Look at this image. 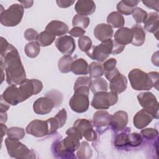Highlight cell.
I'll return each instance as SVG.
<instances>
[{
    "label": "cell",
    "mask_w": 159,
    "mask_h": 159,
    "mask_svg": "<svg viewBox=\"0 0 159 159\" xmlns=\"http://www.w3.org/2000/svg\"><path fill=\"white\" fill-rule=\"evenodd\" d=\"M10 104H9L7 102H6L1 97V102H0V112H6L7 111L10 107Z\"/></svg>",
    "instance_id": "cell-50"
},
{
    "label": "cell",
    "mask_w": 159,
    "mask_h": 159,
    "mask_svg": "<svg viewBox=\"0 0 159 159\" xmlns=\"http://www.w3.org/2000/svg\"><path fill=\"white\" fill-rule=\"evenodd\" d=\"M137 99L143 109L148 111L153 118L158 119V102L154 94L150 92L140 93L137 95Z\"/></svg>",
    "instance_id": "cell-10"
},
{
    "label": "cell",
    "mask_w": 159,
    "mask_h": 159,
    "mask_svg": "<svg viewBox=\"0 0 159 159\" xmlns=\"http://www.w3.org/2000/svg\"><path fill=\"white\" fill-rule=\"evenodd\" d=\"M132 31V40L131 43L136 47L142 46L145 40V32L143 28L139 24H135L131 28Z\"/></svg>",
    "instance_id": "cell-26"
},
{
    "label": "cell",
    "mask_w": 159,
    "mask_h": 159,
    "mask_svg": "<svg viewBox=\"0 0 159 159\" xmlns=\"http://www.w3.org/2000/svg\"><path fill=\"white\" fill-rule=\"evenodd\" d=\"M55 46L65 55H71L76 48L75 40L68 35H64L58 38L55 42Z\"/></svg>",
    "instance_id": "cell-14"
},
{
    "label": "cell",
    "mask_w": 159,
    "mask_h": 159,
    "mask_svg": "<svg viewBox=\"0 0 159 159\" xmlns=\"http://www.w3.org/2000/svg\"><path fill=\"white\" fill-rule=\"evenodd\" d=\"M91 89L94 94L99 92L107 91L108 89V84L102 78H96L92 81Z\"/></svg>",
    "instance_id": "cell-32"
},
{
    "label": "cell",
    "mask_w": 159,
    "mask_h": 159,
    "mask_svg": "<svg viewBox=\"0 0 159 159\" xmlns=\"http://www.w3.org/2000/svg\"><path fill=\"white\" fill-rule=\"evenodd\" d=\"M132 88L136 91H147L153 87L158 89V73L152 71L147 73L140 69L132 70L129 75Z\"/></svg>",
    "instance_id": "cell-2"
},
{
    "label": "cell",
    "mask_w": 159,
    "mask_h": 159,
    "mask_svg": "<svg viewBox=\"0 0 159 159\" xmlns=\"http://www.w3.org/2000/svg\"><path fill=\"white\" fill-rule=\"evenodd\" d=\"M75 9L78 14L86 16L94 12L96 4L91 0H80L76 2Z\"/></svg>",
    "instance_id": "cell-19"
},
{
    "label": "cell",
    "mask_w": 159,
    "mask_h": 159,
    "mask_svg": "<svg viewBox=\"0 0 159 159\" xmlns=\"http://www.w3.org/2000/svg\"><path fill=\"white\" fill-rule=\"evenodd\" d=\"M92 84V80L91 77L89 76H80L77 78L76 81L74 84V89L81 87V86H86L89 88H91Z\"/></svg>",
    "instance_id": "cell-41"
},
{
    "label": "cell",
    "mask_w": 159,
    "mask_h": 159,
    "mask_svg": "<svg viewBox=\"0 0 159 159\" xmlns=\"http://www.w3.org/2000/svg\"><path fill=\"white\" fill-rule=\"evenodd\" d=\"M142 2L148 8L153 9L156 10L157 12H158V1H142Z\"/></svg>",
    "instance_id": "cell-48"
},
{
    "label": "cell",
    "mask_w": 159,
    "mask_h": 159,
    "mask_svg": "<svg viewBox=\"0 0 159 159\" xmlns=\"http://www.w3.org/2000/svg\"><path fill=\"white\" fill-rule=\"evenodd\" d=\"M56 2L58 7L61 8H66L71 5H73L75 2V1H67V0H57Z\"/></svg>",
    "instance_id": "cell-49"
},
{
    "label": "cell",
    "mask_w": 159,
    "mask_h": 159,
    "mask_svg": "<svg viewBox=\"0 0 159 159\" xmlns=\"http://www.w3.org/2000/svg\"><path fill=\"white\" fill-rule=\"evenodd\" d=\"M116 63L117 60L114 58H111L106 60L102 64L104 73L106 74L114 70L116 68Z\"/></svg>",
    "instance_id": "cell-43"
},
{
    "label": "cell",
    "mask_w": 159,
    "mask_h": 159,
    "mask_svg": "<svg viewBox=\"0 0 159 159\" xmlns=\"http://www.w3.org/2000/svg\"><path fill=\"white\" fill-rule=\"evenodd\" d=\"M142 141L143 139L141 134L137 132L129 134L128 145L132 147H137L142 143Z\"/></svg>",
    "instance_id": "cell-40"
},
{
    "label": "cell",
    "mask_w": 159,
    "mask_h": 159,
    "mask_svg": "<svg viewBox=\"0 0 159 159\" xmlns=\"http://www.w3.org/2000/svg\"><path fill=\"white\" fill-rule=\"evenodd\" d=\"M147 12L142 8L135 7L132 13V17L137 24L143 23L147 16Z\"/></svg>",
    "instance_id": "cell-39"
},
{
    "label": "cell",
    "mask_w": 159,
    "mask_h": 159,
    "mask_svg": "<svg viewBox=\"0 0 159 159\" xmlns=\"http://www.w3.org/2000/svg\"><path fill=\"white\" fill-rule=\"evenodd\" d=\"M88 73L91 78H98L104 75L103 66L99 62L93 61L88 66Z\"/></svg>",
    "instance_id": "cell-33"
},
{
    "label": "cell",
    "mask_w": 159,
    "mask_h": 159,
    "mask_svg": "<svg viewBox=\"0 0 159 159\" xmlns=\"http://www.w3.org/2000/svg\"><path fill=\"white\" fill-rule=\"evenodd\" d=\"M127 123V113L124 111H118L112 116L110 125L114 131L117 132L125 129Z\"/></svg>",
    "instance_id": "cell-15"
},
{
    "label": "cell",
    "mask_w": 159,
    "mask_h": 159,
    "mask_svg": "<svg viewBox=\"0 0 159 159\" xmlns=\"http://www.w3.org/2000/svg\"><path fill=\"white\" fill-rule=\"evenodd\" d=\"M144 29L148 32L153 33L157 39L159 28V17L157 12H150L147 14L144 22Z\"/></svg>",
    "instance_id": "cell-20"
},
{
    "label": "cell",
    "mask_w": 159,
    "mask_h": 159,
    "mask_svg": "<svg viewBox=\"0 0 159 159\" xmlns=\"http://www.w3.org/2000/svg\"><path fill=\"white\" fill-rule=\"evenodd\" d=\"M7 114L6 112H1V123H6L7 121Z\"/></svg>",
    "instance_id": "cell-53"
},
{
    "label": "cell",
    "mask_w": 159,
    "mask_h": 159,
    "mask_svg": "<svg viewBox=\"0 0 159 159\" xmlns=\"http://www.w3.org/2000/svg\"><path fill=\"white\" fill-rule=\"evenodd\" d=\"M7 137L16 140L22 139L25 136V130L23 128L19 127H12L8 129Z\"/></svg>",
    "instance_id": "cell-37"
},
{
    "label": "cell",
    "mask_w": 159,
    "mask_h": 159,
    "mask_svg": "<svg viewBox=\"0 0 159 159\" xmlns=\"http://www.w3.org/2000/svg\"><path fill=\"white\" fill-rule=\"evenodd\" d=\"M24 13V7L22 4H13L6 10L1 11V24L6 27L16 26L21 22Z\"/></svg>",
    "instance_id": "cell-5"
},
{
    "label": "cell",
    "mask_w": 159,
    "mask_h": 159,
    "mask_svg": "<svg viewBox=\"0 0 159 159\" xmlns=\"http://www.w3.org/2000/svg\"><path fill=\"white\" fill-rule=\"evenodd\" d=\"M153 119V116L148 111L143 109L137 112L134 116L133 123L136 128L142 129L149 124Z\"/></svg>",
    "instance_id": "cell-21"
},
{
    "label": "cell",
    "mask_w": 159,
    "mask_h": 159,
    "mask_svg": "<svg viewBox=\"0 0 159 159\" xmlns=\"http://www.w3.org/2000/svg\"><path fill=\"white\" fill-rule=\"evenodd\" d=\"M90 23V19L87 16H81L79 14L75 15L72 20V25L73 27H78L83 29H86Z\"/></svg>",
    "instance_id": "cell-35"
},
{
    "label": "cell",
    "mask_w": 159,
    "mask_h": 159,
    "mask_svg": "<svg viewBox=\"0 0 159 159\" xmlns=\"http://www.w3.org/2000/svg\"><path fill=\"white\" fill-rule=\"evenodd\" d=\"M51 94H46L44 97L38 98L33 104V109L35 113L39 115H45L50 113L52 109L56 106V104L60 103V99L62 100V98H60V94L58 93L55 96L52 95V91L50 92Z\"/></svg>",
    "instance_id": "cell-7"
},
{
    "label": "cell",
    "mask_w": 159,
    "mask_h": 159,
    "mask_svg": "<svg viewBox=\"0 0 159 159\" xmlns=\"http://www.w3.org/2000/svg\"><path fill=\"white\" fill-rule=\"evenodd\" d=\"M54 117L57 120L60 128H61L65 125L66 121V119H67L66 111L65 110V109H62L60 111H59L58 112Z\"/></svg>",
    "instance_id": "cell-44"
},
{
    "label": "cell",
    "mask_w": 159,
    "mask_h": 159,
    "mask_svg": "<svg viewBox=\"0 0 159 159\" xmlns=\"http://www.w3.org/2000/svg\"><path fill=\"white\" fill-rule=\"evenodd\" d=\"M20 3L22 4V6L25 8H29L32 6L34 1H20Z\"/></svg>",
    "instance_id": "cell-51"
},
{
    "label": "cell",
    "mask_w": 159,
    "mask_h": 159,
    "mask_svg": "<svg viewBox=\"0 0 159 159\" xmlns=\"http://www.w3.org/2000/svg\"><path fill=\"white\" fill-rule=\"evenodd\" d=\"M39 34L34 29L29 28L26 29L24 32V37L28 41H33L37 39Z\"/></svg>",
    "instance_id": "cell-45"
},
{
    "label": "cell",
    "mask_w": 159,
    "mask_h": 159,
    "mask_svg": "<svg viewBox=\"0 0 159 159\" xmlns=\"http://www.w3.org/2000/svg\"><path fill=\"white\" fill-rule=\"evenodd\" d=\"M74 94L69 101V106L75 112L83 113L89 108V88L81 86L74 89Z\"/></svg>",
    "instance_id": "cell-4"
},
{
    "label": "cell",
    "mask_w": 159,
    "mask_h": 159,
    "mask_svg": "<svg viewBox=\"0 0 159 159\" xmlns=\"http://www.w3.org/2000/svg\"><path fill=\"white\" fill-rule=\"evenodd\" d=\"M88 64L83 58L75 60L71 65V71L76 75H86L88 73Z\"/></svg>",
    "instance_id": "cell-27"
},
{
    "label": "cell",
    "mask_w": 159,
    "mask_h": 159,
    "mask_svg": "<svg viewBox=\"0 0 159 159\" xmlns=\"http://www.w3.org/2000/svg\"><path fill=\"white\" fill-rule=\"evenodd\" d=\"M78 47L82 52H87L92 47L91 39L88 36H83L80 37L78 41Z\"/></svg>",
    "instance_id": "cell-38"
},
{
    "label": "cell",
    "mask_w": 159,
    "mask_h": 159,
    "mask_svg": "<svg viewBox=\"0 0 159 159\" xmlns=\"http://www.w3.org/2000/svg\"><path fill=\"white\" fill-rule=\"evenodd\" d=\"M94 35L99 41L111 39L113 36V30L109 24L101 23L98 24L94 29Z\"/></svg>",
    "instance_id": "cell-18"
},
{
    "label": "cell",
    "mask_w": 159,
    "mask_h": 159,
    "mask_svg": "<svg viewBox=\"0 0 159 159\" xmlns=\"http://www.w3.org/2000/svg\"><path fill=\"white\" fill-rule=\"evenodd\" d=\"M139 2V1L135 0H122L117 3L116 8L120 14L129 16L132 14L134 8L137 7Z\"/></svg>",
    "instance_id": "cell-25"
},
{
    "label": "cell",
    "mask_w": 159,
    "mask_h": 159,
    "mask_svg": "<svg viewBox=\"0 0 159 159\" xmlns=\"http://www.w3.org/2000/svg\"><path fill=\"white\" fill-rule=\"evenodd\" d=\"M5 144L9 155L15 158L25 159L35 158V154L26 145L19 142V140L7 137L5 139Z\"/></svg>",
    "instance_id": "cell-6"
},
{
    "label": "cell",
    "mask_w": 159,
    "mask_h": 159,
    "mask_svg": "<svg viewBox=\"0 0 159 159\" xmlns=\"http://www.w3.org/2000/svg\"><path fill=\"white\" fill-rule=\"evenodd\" d=\"M112 43H113V46H112V50L111 54H113V55L119 54L124 50L125 47V45H120V44L117 43L114 40H112Z\"/></svg>",
    "instance_id": "cell-47"
},
{
    "label": "cell",
    "mask_w": 159,
    "mask_h": 159,
    "mask_svg": "<svg viewBox=\"0 0 159 159\" xmlns=\"http://www.w3.org/2000/svg\"><path fill=\"white\" fill-rule=\"evenodd\" d=\"M26 132L36 137H43L49 134L48 122L46 120L35 119L32 120L25 129Z\"/></svg>",
    "instance_id": "cell-13"
},
{
    "label": "cell",
    "mask_w": 159,
    "mask_h": 159,
    "mask_svg": "<svg viewBox=\"0 0 159 159\" xmlns=\"http://www.w3.org/2000/svg\"><path fill=\"white\" fill-rule=\"evenodd\" d=\"M1 68L5 70L6 81L10 85H20L26 80V73L17 50L2 37H1Z\"/></svg>",
    "instance_id": "cell-1"
},
{
    "label": "cell",
    "mask_w": 159,
    "mask_h": 159,
    "mask_svg": "<svg viewBox=\"0 0 159 159\" xmlns=\"http://www.w3.org/2000/svg\"><path fill=\"white\" fill-rule=\"evenodd\" d=\"M55 40V36L47 30L40 33L37 37V42L42 47L50 45Z\"/></svg>",
    "instance_id": "cell-30"
},
{
    "label": "cell",
    "mask_w": 159,
    "mask_h": 159,
    "mask_svg": "<svg viewBox=\"0 0 159 159\" xmlns=\"http://www.w3.org/2000/svg\"><path fill=\"white\" fill-rule=\"evenodd\" d=\"M109 88L111 91L120 94L124 92L127 86V80L126 77L120 72L115 75L110 80Z\"/></svg>",
    "instance_id": "cell-17"
},
{
    "label": "cell",
    "mask_w": 159,
    "mask_h": 159,
    "mask_svg": "<svg viewBox=\"0 0 159 159\" xmlns=\"http://www.w3.org/2000/svg\"><path fill=\"white\" fill-rule=\"evenodd\" d=\"M107 22L112 28H121L125 24V20L122 14L117 11H114L108 15Z\"/></svg>",
    "instance_id": "cell-28"
},
{
    "label": "cell",
    "mask_w": 159,
    "mask_h": 159,
    "mask_svg": "<svg viewBox=\"0 0 159 159\" xmlns=\"http://www.w3.org/2000/svg\"><path fill=\"white\" fill-rule=\"evenodd\" d=\"M80 146V139L71 135H67V137L60 142H55L53 151L59 158H75L74 152Z\"/></svg>",
    "instance_id": "cell-3"
},
{
    "label": "cell",
    "mask_w": 159,
    "mask_h": 159,
    "mask_svg": "<svg viewBox=\"0 0 159 159\" xmlns=\"http://www.w3.org/2000/svg\"><path fill=\"white\" fill-rule=\"evenodd\" d=\"M130 129L128 127L125 132H123L116 135L114 140V145L116 147L120 148L128 145V139L129 134V132H130Z\"/></svg>",
    "instance_id": "cell-36"
},
{
    "label": "cell",
    "mask_w": 159,
    "mask_h": 159,
    "mask_svg": "<svg viewBox=\"0 0 159 159\" xmlns=\"http://www.w3.org/2000/svg\"><path fill=\"white\" fill-rule=\"evenodd\" d=\"M43 89L42 81L37 79H26L19 87L21 102L39 93Z\"/></svg>",
    "instance_id": "cell-11"
},
{
    "label": "cell",
    "mask_w": 159,
    "mask_h": 159,
    "mask_svg": "<svg viewBox=\"0 0 159 159\" xmlns=\"http://www.w3.org/2000/svg\"><path fill=\"white\" fill-rule=\"evenodd\" d=\"M112 46V40H106L102 41L98 45L92 46L91 49L86 52V53L92 60L102 62L104 61L111 53Z\"/></svg>",
    "instance_id": "cell-9"
},
{
    "label": "cell",
    "mask_w": 159,
    "mask_h": 159,
    "mask_svg": "<svg viewBox=\"0 0 159 159\" xmlns=\"http://www.w3.org/2000/svg\"><path fill=\"white\" fill-rule=\"evenodd\" d=\"M69 34L72 36V37H83L86 31L78 27H75L73 28H72L69 32H68Z\"/></svg>",
    "instance_id": "cell-46"
},
{
    "label": "cell",
    "mask_w": 159,
    "mask_h": 159,
    "mask_svg": "<svg viewBox=\"0 0 159 159\" xmlns=\"http://www.w3.org/2000/svg\"><path fill=\"white\" fill-rule=\"evenodd\" d=\"M1 97L9 104L16 106L22 102L19 88L15 85H10L3 92Z\"/></svg>",
    "instance_id": "cell-16"
},
{
    "label": "cell",
    "mask_w": 159,
    "mask_h": 159,
    "mask_svg": "<svg viewBox=\"0 0 159 159\" xmlns=\"http://www.w3.org/2000/svg\"><path fill=\"white\" fill-rule=\"evenodd\" d=\"M132 31L131 29L127 27L119 28L114 34V40L123 45H125L131 43L132 40Z\"/></svg>",
    "instance_id": "cell-24"
},
{
    "label": "cell",
    "mask_w": 159,
    "mask_h": 159,
    "mask_svg": "<svg viewBox=\"0 0 159 159\" xmlns=\"http://www.w3.org/2000/svg\"><path fill=\"white\" fill-rule=\"evenodd\" d=\"M76 155L77 157L80 159H88L92 157V149L87 142L83 141L80 143Z\"/></svg>",
    "instance_id": "cell-31"
},
{
    "label": "cell",
    "mask_w": 159,
    "mask_h": 159,
    "mask_svg": "<svg viewBox=\"0 0 159 159\" xmlns=\"http://www.w3.org/2000/svg\"><path fill=\"white\" fill-rule=\"evenodd\" d=\"M24 52L28 57L32 58H35L40 52V45L37 42H30L25 45Z\"/></svg>",
    "instance_id": "cell-34"
},
{
    "label": "cell",
    "mask_w": 159,
    "mask_h": 159,
    "mask_svg": "<svg viewBox=\"0 0 159 159\" xmlns=\"http://www.w3.org/2000/svg\"><path fill=\"white\" fill-rule=\"evenodd\" d=\"M140 134L142 138L147 140H151L157 137L158 132L155 129L147 128L142 130L140 132Z\"/></svg>",
    "instance_id": "cell-42"
},
{
    "label": "cell",
    "mask_w": 159,
    "mask_h": 159,
    "mask_svg": "<svg viewBox=\"0 0 159 159\" xmlns=\"http://www.w3.org/2000/svg\"><path fill=\"white\" fill-rule=\"evenodd\" d=\"M73 61V58L71 55L63 56L58 62L59 71L62 73H69L71 71V65Z\"/></svg>",
    "instance_id": "cell-29"
},
{
    "label": "cell",
    "mask_w": 159,
    "mask_h": 159,
    "mask_svg": "<svg viewBox=\"0 0 159 159\" xmlns=\"http://www.w3.org/2000/svg\"><path fill=\"white\" fill-rule=\"evenodd\" d=\"M118 101L117 93L114 91H102L95 93L91 101V106L96 109H107Z\"/></svg>",
    "instance_id": "cell-8"
},
{
    "label": "cell",
    "mask_w": 159,
    "mask_h": 159,
    "mask_svg": "<svg viewBox=\"0 0 159 159\" xmlns=\"http://www.w3.org/2000/svg\"><path fill=\"white\" fill-rule=\"evenodd\" d=\"M0 125H1V134H2L1 135V141H2L3 137L7 133L8 129L7 128V126L6 125H4V124H2V123H1Z\"/></svg>",
    "instance_id": "cell-52"
},
{
    "label": "cell",
    "mask_w": 159,
    "mask_h": 159,
    "mask_svg": "<svg viewBox=\"0 0 159 159\" xmlns=\"http://www.w3.org/2000/svg\"><path fill=\"white\" fill-rule=\"evenodd\" d=\"M68 26L60 20H52L45 27V30L55 36H62L68 32Z\"/></svg>",
    "instance_id": "cell-22"
},
{
    "label": "cell",
    "mask_w": 159,
    "mask_h": 159,
    "mask_svg": "<svg viewBox=\"0 0 159 159\" xmlns=\"http://www.w3.org/2000/svg\"><path fill=\"white\" fill-rule=\"evenodd\" d=\"M88 141L93 142L97 139V134L93 129V125L91 121L86 119H78L73 124V126Z\"/></svg>",
    "instance_id": "cell-12"
},
{
    "label": "cell",
    "mask_w": 159,
    "mask_h": 159,
    "mask_svg": "<svg viewBox=\"0 0 159 159\" xmlns=\"http://www.w3.org/2000/svg\"><path fill=\"white\" fill-rule=\"evenodd\" d=\"M112 116L106 111H96L93 117V125L96 128L106 127L110 125Z\"/></svg>",
    "instance_id": "cell-23"
}]
</instances>
